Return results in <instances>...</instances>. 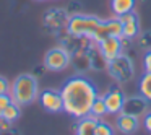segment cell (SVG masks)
Wrapping results in <instances>:
<instances>
[{
  "label": "cell",
  "mask_w": 151,
  "mask_h": 135,
  "mask_svg": "<svg viewBox=\"0 0 151 135\" xmlns=\"http://www.w3.org/2000/svg\"><path fill=\"white\" fill-rule=\"evenodd\" d=\"M91 57V67L96 70H102V69H107V62L109 60L102 56L101 52H91L89 54Z\"/></svg>",
  "instance_id": "cell-17"
},
{
  "label": "cell",
  "mask_w": 151,
  "mask_h": 135,
  "mask_svg": "<svg viewBox=\"0 0 151 135\" xmlns=\"http://www.w3.org/2000/svg\"><path fill=\"white\" fill-rule=\"evenodd\" d=\"M133 7H135V0H111V10L117 17L128 13V12H133Z\"/></svg>",
  "instance_id": "cell-12"
},
{
  "label": "cell",
  "mask_w": 151,
  "mask_h": 135,
  "mask_svg": "<svg viewBox=\"0 0 151 135\" xmlns=\"http://www.w3.org/2000/svg\"><path fill=\"white\" fill-rule=\"evenodd\" d=\"M70 64V52L63 47H54L46 54L44 59V65L47 70L52 72H60V70L67 69Z\"/></svg>",
  "instance_id": "cell-5"
},
{
  "label": "cell",
  "mask_w": 151,
  "mask_h": 135,
  "mask_svg": "<svg viewBox=\"0 0 151 135\" xmlns=\"http://www.w3.org/2000/svg\"><path fill=\"white\" fill-rule=\"evenodd\" d=\"M96 135H114V130L106 122H98V125H96Z\"/></svg>",
  "instance_id": "cell-19"
},
{
  "label": "cell",
  "mask_w": 151,
  "mask_h": 135,
  "mask_svg": "<svg viewBox=\"0 0 151 135\" xmlns=\"http://www.w3.org/2000/svg\"><path fill=\"white\" fill-rule=\"evenodd\" d=\"M12 101H13V99H12V95H0V117L4 114L5 108H7Z\"/></svg>",
  "instance_id": "cell-20"
},
{
  "label": "cell",
  "mask_w": 151,
  "mask_h": 135,
  "mask_svg": "<svg viewBox=\"0 0 151 135\" xmlns=\"http://www.w3.org/2000/svg\"><path fill=\"white\" fill-rule=\"evenodd\" d=\"M37 98V82L33 75H20L13 82L12 99L20 106H26Z\"/></svg>",
  "instance_id": "cell-2"
},
{
  "label": "cell",
  "mask_w": 151,
  "mask_h": 135,
  "mask_svg": "<svg viewBox=\"0 0 151 135\" xmlns=\"http://www.w3.org/2000/svg\"><path fill=\"white\" fill-rule=\"evenodd\" d=\"M98 49L107 60H112L119 54H122V41L115 36H104L98 43Z\"/></svg>",
  "instance_id": "cell-6"
},
{
  "label": "cell",
  "mask_w": 151,
  "mask_h": 135,
  "mask_svg": "<svg viewBox=\"0 0 151 135\" xmlns=\"http://www.w3.org/2000/svg\"><path fill=\"white\" fill-rule=\"evenodd\" d=\"M10 127H12V122L10 121H7L5 117H0V132H2V134L8 132V130H10Z\"/></svg>",
  "instance_id": "cell-25"
},
{
  "label": "cell",
  "mask_w": 151,
  "mask_h": 135,
  "mask_svg": "<svg viewBox=\"0 0 151 135\" xmlns=\"http://www.w3.org/2000/svg\"><path fill=\"white\" fill-rule=\"evenodd\" d=\"M143 125H145V129L151 134V112H146V114L143 116Z\"/></svg>",
  "instance_id": "cell-26"
},
{
  "label": "cell",
  "mask_w": 151,
  "mask_h": 135,
  "mask_svg": "<svg viewBox=\"0 0 151 135\" xmlns=\"http://www.w3.org/2000/svg\"><path fill=\"white\" fill-rule=\"evenodd\" d=\"M143 67H145V72H151V49H148L143 57Z\"/></svg>",
  "instance_id": "cell-24"
},
{
  "label": "cell",
  "mask_w": 151,
  "mask_h": 135,
  "mask_svg": "<svg viewBox=\"0 0 151 135\" xmlns=\"http://www.w3.org/2000/svg\"><path fill=\"white\" fill-rule=\"evenodd\" d=\"M140 46L141 47H151V31H146V33L141 34L140 38Z\"/></svg>",
  "instance_id": "cell-22"
},
{
  "label": "cell",
  "mask_w": 151,
  "mask_h": 135,
  "mask_svg": "<svg viewBox=\"0 0 151 135\" xmlns=\"http://www.w3.org/2000/svg\"><path fill=\"white\" fill-rule=\"evenodd\" d=\"M75 65L78 70H88L89 67H91V57H89V54H86L83 49H80L78 52L75 54Z\"/></svg>",
  "instance_id": "cell-14"
},
{
  "label": "cell",
  "mask_w": 151,
  "mask_h": 135,
  "mask_svg": "<svg viewBox=\"0 0 151 135\" xmlns=\"http://www.w3.org/2000/svg\"><path fill=\"white\" fill-rule=\"evenodd\" d=\"M102 98H104L106 108H107V114H119V112H122L125 96L120 90H117V88L111 90V91H107Z\"/></svg>",
  "instance_id": "cell-9"
},
{
  "label": "cell",
  "mask_w": 151,
  "mask_h": 135,
  "mask_svg": "<svg viewBox=\"0 0 151 135\" xmlns=\"http://www.w3.org/2000/svg\"><path fill=\"white\" fill-rule=\"evenodd\" d=\"M107 72L119 82H128L133 77V64L128 56L119 54L115 59L107 62Z\"/></svg>",
  "instance_id": "cell-4"
},
{
  "label": "cell",
  "mask_w": 151,
  "mask_h": 135,
  "mask_svg": "<svg viewBox=\"0 0 151 135\" xmlns=\"http://www.w3.org/2000/svg\"><path fill=\"white\" fill-rule=\"evenodd\" d=\"M41 104L49 112L63 111V99L60 91H57V90H46L41 93Z\"/></svg>",
  "instance_id": "cell-8"
},
{
  "label": "cell",
  "mask_w": 151,
  "mask_h": 135,
  "mask_svg": "<svg viewBox=\"0 0 151 135\" xmlns=\"http://www.w3.org/2000/svg\"><path fill=\"white\" fill-rule=\"evenodd\" d=\"M0 95H10V83L4 77H0Z\"/></svg>",
  "instance_id": "cell-23"
},
{
  "label": "cell",
  "mask_w": 151,
  "mask_h": 135,
  "mask_svg": "<svg viewBox=\"0 0 151 135\" xmlns=\"http://www.w3.org/2000/svg\"><path fill=\"white\" fill-rule=\"evenodd\" d=\"M60 95L63 99V111L75 119L89 116L91 106L98 98L96 86L85 77H72L63 83Z\"/></svg>",
  "instance_id": "cell-1"
},
{
  "label": "cell",
  "mask_w": 151,
  "mask_h": 135,
  "mask_svg": "<svg viewBox=\"0 0 151 135\" xmlns=\"http://www.w3.org/2000/svg\"><path fill=\"white\" fill-rule=\"evenodd\" d=\"M98 122L99 119L93 117V116H86V117L80 119L78 125H76V135H96Z\"/></svg>",
  "instance_id": "cell-11"
},
{
  "label": "cell",
  "mask_w": 151,
  "mask_h": 135,
  "mask_svg": "<svg viewBox=\"0 0 151 135\" xmlns=\"http://www.w3.org/2000/svg\"><path fill=\"white\" fill-rule=\"evenodd\" d=\"M138 20L130 21V23H125L122 28V38H127V39H133L138 34Z\"/></svg>",
  "instance_id": "cell-18"
},
{
  "label": "cell",
  "mask_w": 151,
  "mask_h": 135,
  "mask_svg": "<svg viewBox=\"0 0 151 135\" xmlns=\"http://www.w3.org/2000/svg\"><path fill=\"white\" fill-rule=\"evenodd\" d=\"M20 104L18 103H15V101H12L10 104L5 108V111H4V114H2V117H5L7 121H10V122H15L18 117H20Z\"/></svg>",
  "instance_id": "cell-16"
},
{
  "label": "cell",
  "mask_w": 151,
  "mask_h": 135,
  "mask_svg": "<svg viewBox=\"0 0 151 135\" xmlns=\"http://www.w3.org/2000/svg\"><path fill=\"white\" fill-rule=\"evenodd\" d=\"M117 18H119V21H120L122 25H125V23H130V21L138 20V18H137V13H133V12H128V13H124V15H120V17H117Z\"/></svg>",
  "instance_id": "cell-21"
},
{
  "label": "cell",
  "mask_w": 151,
  "mask_h": 135,
  "mask_svg": "<svg viewBox=\"0 0 151 135\" xmlns=\"http://www.w3.org/2000/svg\"><path fill=\"white\" fill-rule=\"evenodd\" d=\"M106 114H107V108H106L104 98L98 96V98L94 99V103H93V106H91V112H89V116L99 119V117H102V116H106Z\"/></svg>",
  "instance_id": "cell-15"
},
{
  "label": "cell",
  "mask_w": 151,
  "mask_h": 135,
  "mask_svg": "<svg viewBox=\"0 0 151 135\" xmlns=\"http://www.w3.org/2000/svg\"><path fill=\"white\" fill-rule=\"evenodd\" d=\"M148 111V99H145L143 96H130V98H125L124 101V108L122 112L125 114L135 116V117L140 119L141 116H145Z\"/></svg>",
  "instance_id": "cell-7"
},
{
  "label": "cell",
  "mask_w": 151,
  "mask_h": 135,
  "mask_svg": "<svg viewBox=\"0 0 151 135\" xmlns=\"http://www.w3.org/2000/svg\"><path fill=\"white\" fill-rule=\"evenodd\" d=\"M115 125H117L119 132H122V134H125V135H130L138 129V117L125 114V112H119Z\"/></svg>",
  "instance_id": "cell-10"
},
{
  "label": "cell",
  "mask_w": 151,
  "mask_h": 135,
  "mask_svg": "<svg viewBox=\"0 0 151 135\" xmlns=\"http://www.w3.org/2000/svg\"><path fill=\"white\" fill-rule=\"evenodd\" d=\"M101 23L102 21L99 18L91 17V15H73L68 20L67 30L75 38H86V39L93 41Z\"/></svg>",
  "instance_id": "cell-3"
},
{
  "label": "cell",
  "mask_w": 151,
  "mask_h": 135,
  "mask_svg": "<svg viewBox=\"0 0 151 135\" xmlns=\"http://www.w3.org/2000/svg\"><path fill=\"white\" fill-rule=\"evenodd\" d=\"M138 91L148 103H151V72H145L138 82Z\"/></svg>",
  "instance_id": "cell-13"
}]
</instances>
